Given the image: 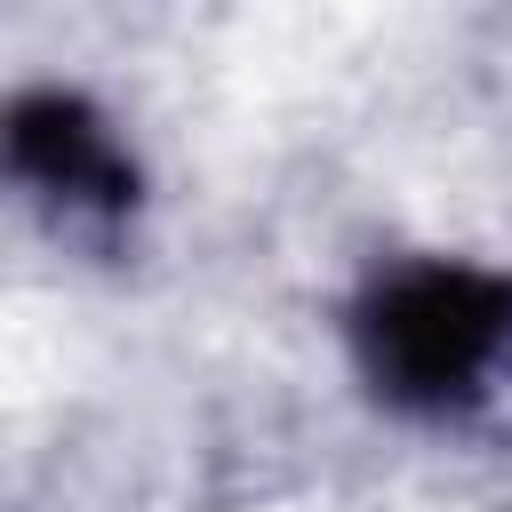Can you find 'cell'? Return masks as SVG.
I'll return each instance as SVG.
<instances>
[{
    "instance_id": "1",
    "label": "cell",
    "mask_w": 512,
    "mask_h": 512,
    "mask_svg": "<svg viewBox=\"0 0 512 512\" xmlns=\"http://www.w3.org/2000/svg\"><path fill=\"white\" fill-rule=\"evenodd\" d=\"M368 384L408 416H464L512 384V280L480 264H408L352 312Z\"/></svg>"
},
{
    "instance_id": "2",
    "label": "cell",
    "mask_w": 512,
    "mask_h": 512,
    "mask_svg": "<svg viewBox=\"0 0 512 512\" xmlns=\"http://www.w3.org/2000/svg\"><path fill=\"white\" fill-rule=\"evenodd\" d=\"M8 168L72 208V216H96V224H120L136 208V168L128 152L112 144V128L88 112V96H64V88H40V96H16L8 112Z\"/></svg>"
}]
</instances>
